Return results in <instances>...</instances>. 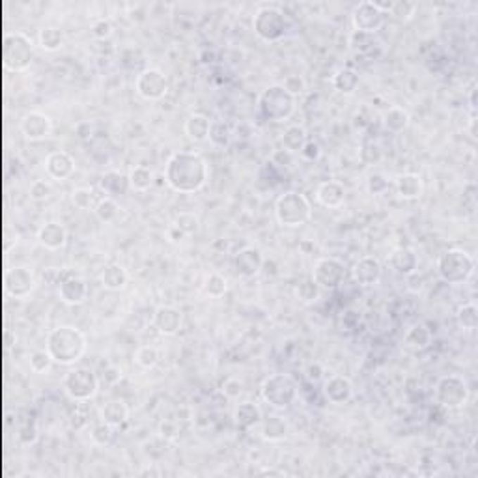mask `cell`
Masks as SVG:
<instances>
[{
  "label": "cell",
  "instance_id": "9",
  "mask_svg": "<svg viewBox=\"0 0 478 478\" xmlns=\"http://www.w3.org/2000/svg\"><path fill=\"white\" fill-rule=\"evenodd\" d=\"M65 396L73 400V402H88L92 398H96L99 392V379H97L96 372L90 368H73L64 376L62 382Z\"/></svg>",
  "mask_w": 478,
  "mask_h": 478
},
{
  "label": "cell",
  "instance_id": "29",
  "mask_svg": "<svg viewBox=\"0 0 478 478\" xmlns=\"http://www.w3.org/2000/svg\"><path fill=\"white\" fill-rule=\"evenodd\" d=\"M127 419H130V405L124 400H120V398L108 400L101 408V420L107 422L108 426H113V428L124 426Z\"/></svg>",
  "mask_w": 478,
  "mask_h": 478
},
{
  "label": "cell",
  "instance_id": "35",
  "mask_svg": "<svg viewBox=\"0 0 478 478\" xmlns=\"http://www.w3.org/2000/svg\"><path fill=\"white\" fill-rule=\"evenodd\" d=\"M403 342L405 346L415 351H420V349H426L432 344V333L430 329L426 327L424 323H415L409 327V331L403 337Z\"/></svg>",
  "mask_w": 478,
  "mask_h": 478
},
{
  "label": "cell",
  "instance_id": "28",
  "mask_svg": "<svg viewBox=\"0 0 478 478\" xmlns=\"http://www.w3.org/2000/svg\"><path fill=\"white\" fill-rule=\"evenodd\" d=\"M260 435L269 443H280L290 435V424L279 415H271L260 422Z\"/></svg>",
  "mask_w": 478,
  "mask_h": 478
},
{
  "label": "cell",
  "instance_id": "58",
  "mask_svg": "<svg viewBox=\"0 0 478 478\" xmlns=\"http://www.w3.org/2000/svg\"><path fill=\"white\" fill-rule=\"evenodd\" d=\"M17 437H19V443H21V445H25V446L34 445V443H36V441H38V437H39L38 428H36L34 424H25L21 430H19Z\"/></svg>",
  "mask_w": 478,
  "mask_h": 478
},
{
  "label": "cell",
  "instance_id": "54",
  "mask_svg": "<svg viewBox=\"0 0 478 478\" xmlns=\"http://www.w3.org/2000/svg\"><path fill=\"white\" fill-rule=\"evenodd\" d=\"M51 193H53V187H51V183H47L45 180H36V182H32V185H30V199L36 200V202H44V200H47L49 196H51Z\"/></svg>",
  "mask_w": 478,
  "mask_h": 478
},
{
  "label": "cell",
  "instance_id": "19",
  "mask_svg": "<svg viewBox=\"0 0 478 478\" xmlns=\"http://www.w3.org/2000/svg\"><path fill=\"white\" fill-rule=\"evenodd\" d=\"M58 296L60 301L65 303V305H82L88 299L87 280L79 277V275H65L64 279L58 282Z\"/></svg>",
  "mask_w": 478,
  "mask_h": 478
},
{
  "label": "cell",
  "instance_id": "59",
  "mask_svg": "<svg viewBox=\"0 0 478 478\" xmlns=\"http://www.w3.org/2000/svg\"><path fill=\"white\" fill-rule=\"evenodd\" d=\"M299 153H301V157L305 161L314 163L322 157V146L317 144V142H314V140H306V144L303 146V150L299 151Z\"/></svg>",
  "mask_w": 478,
  "mask_h": 478
},
{
  "label": "cell",
  "instance_id": "34",
  "mask_svg": "<svg viewBox=\"0 0 478 478\" xmlns=\"http://www.w3.org/2000/svg\"><path fill=\"white\" fill-rule=\"evenodd\" d=\"M331 82H333V88L339 92V94L351 96V94H355V90L359 88L360 79L359 73L355 70H351V68H340V70L333 75Z\"/></svg>",
  "mask_w": 478,
  "mask_h": 478
},
{
  "label": "cell",
  "instance_id": "13",
  "mask_svg": "<svg viewBox=\"0 0 478 478\" xmlns=\"http://www.w3.org/2000/svg\"><path fill=\"white\" fill-rule=\"evenodd\" d=\"M134 90L146 101H159L168 94V79L157 68H146L137 75Z\"/></svg>",
  "mask_w": 478,
  "mask_h": 478
},
{
  "label": "cell",
  "instance_id": "45",
  "mask_svg": "<svg viewBox=\"0 0 478 478\" xmlns=\"http://www.w3.org/2000/svg\"><path fill=\"white\" fill-rule=\"evenodd\" d=\"M458 325L465 331H474L478 327V308L474 303H465L456 312Z\"/></svg>",
  "mask_w": 478,
  "mask_h": 478
},
{
  "label": "cell",
  "instance_id": "60",
  "mask_svg": "<svg viewBox=\"0 0 478 478\" xmlns=\"http://www.w3.org/2000/svg\"><path fill=\"white\" fill-rule=\"evenodd\" d=\"M305 374L312 383H317V382H322V379H323V374H325V370H323V366L320 365V363H310V365L306 366Z\"/></svg>",
  "mask_w": 478,
  "mask_h": 478
},
{
  "label": "cell",
  "instance_id": "25",
  "mask_svg": "<svg viewBox=\"0 0 478 478\" xmlns=\"http://www.w3.org/2000/svg\"><path fill=\"white\" fill-rule=\"evenodd\" d=\"M394 189L400 199L403 200H417L424 193V183L422 177L415 172H403L398 174L394 180Z\"/></svg>",
  "mask_w": 478,
  "mask_h": 478
},
{
  "label": "cell",
  "instance_id": "2",
  "mask_svg": "<svg viewBox=\"0 0 478 478\" xmlns=\"http://www.w3.org/2000/svg\"><path fill=\"white\" fill-rule=\"evenodd\" d=\"M45 349L53 357L54 365L73 366L87 353L88 340L81 329L73 325H58L49 331Z\"/></svg>",
  "mask_w": 478,
  "mask_h": 478
},
{
  "label": "cell",
  "instance_id": "11",
  "mask_svg": "<svg viewBox=\"0 0 478 478\" xmlns=\"http://www.w3.org/2000/svg\"><path fill=\"white\" fill-rule=\"evenodd\" d=\"M346 275H348V269H346L344 262L333 258V256L317 258L312 268V279L320 286V290H337L344 284Z\"/></svg>",
  "mask_w": 478,
  "mask_h": 478
},
{
  "label": "cell",
  "instance_id": "50",
  "mask_svg": "<svg viewBox=\"0 0 478 478\" xmlns=\"http://www.w3.org/2000/svg\"><path fill=\"white\" fill-rule=\"evenodd\" d=\"M71 200L79 210H92L94 206V191L88 187H77L71 193Z\"/></svg>",
  "mask_w": 478,
  "mask_h": 478
},
{
  "label": "cell",
  "instance_id": "7",
  "mask_svg": "<svg viewBox=\"0 0 478 478\" xmlns=\"http://www.w3.org/2000/svg\"><path fill=\"white\" fill-rule=\"evenodd\" d=\"M290 28V21L279 6H260L254 11L253 30L265 44H277L284 38Z\"/></svg>",
  "mask_w": 478,
  "mask_h": 478
},
{
  "label": "cell",
  "instance_id": "12",
  "mask_svg": "<svg viewBox=\"0 0 478 478\" xmlns=\"http://www.w3.org/2000/svg\"><path fill=\"white\" fill-rule=\"evenodd\" d=\"M38 286L36 275L27 265H15L4 271V294L13 299H27Z\"/></svg>",
  "mask_w": 478,
  "mask_h": 478
},
{
  "label": "cell",
  "instance_id": "1",
  "mask_svg": "<svg viewBox=\"0 0 478 478\" xmlns=\"http://www.w3.org/2000/svg\"><path fill=\"white\" fill-rule=\"evenodd\" d=\"M208 161L196 151H176L165 165V182L176 193H196L208 183Z\"/></svg>",
  "mask_w": 478,
  "mask_h": 478
},
{
  "label": "cell",
  "instance_id": "56",
  "mask_svg": "<svg viewBox=\"0 0 478 478\" xmlns=\"http://www.w3.org/2000/svg\"><path fill=\"white\" fill-rule=\"evenodd\" d=\"M159 435L165 441H174L180 435V424L174 419H163L159 422Z\"/></svg>",
  "mask_w": 478,
  "mask_h": 478
},
{
  "label": "cell",
  "instance_id": "36",
  "mask_svg": "<svg viewBox=\"0 0 478 478\" xmlns=\"http://www.w3.org/2000/svg\"><path fill=\"white\" fill-rule=\"evenodd\" d=\"M306 140H308V134H306V130L303 125H288L282 133V148L291 151V153H299L303 146L306 144Z\"/></svg>",
  "mask_w": 478,
  "mask_h": 478
},
{
  "label": "cell",
  "instance_id": "22",
  "mask_svg": "<svg viewBox=\"0 0 478 478\" xmlns=\"http://www.w3.org/2000/svg\"><path fill=\"white\" fill-rule=\"evenodd\" d=\"M316 202L327 210H337L346 202V187L339 180L322 182L316 189Z\"/></svg>",
  "mask_w": 478,
  "mask_h": 478
},
{
  "label": "cell",
  "instance_id": "47",
  "mask_svg": "<svg viewBox=\"0 0 478 478\" xmlns=\"http://www.w3.org/2000/svg\"><path fill=\"white\" fill-rule=\"evenodd\" d=\"M174 225H176L185 236H193V234L199 232L200 219L194 215V213H191V211H182V213H177L176 219H174Z\"/></svg>",
  "mask_w": 478,
  "mask_h": 478
},
{
  "label": "cell",
  "instance_id": "27",
  "mask_svg": "<svg viewBox=\"0 0 478 478\" xmlns=\"http://www.w3.org/2000/svg\"><path fill=\"white\" fill-rule=\"evenodd\" d=\"M101 286L108 291H120L124 290L127 282H130V273L122 263H107L101 271Z\"/></svg>",
  "mask_w": 478,
  "mask_h": 478
},
{
  "label": "cell",
  "instance_id": "5",
  "mask_svg": "<svg viewBox=\"0 0 478 478\" xmlns=\"http://www.w3.org/2000/svg\"><path fill=\"white\" fill-rule=\"evenodd\" d=\"M297 396H299L297 382L290 374H284V372L271 374L260 385V398L273 409L282 411V409L291 408L296 403Z\"/></svg>",
  "mask_w": 478,
  "mask_h": 478
},
{
  "label": "cell",
  "instance_id": "38",
  "mask_svg": "<svg viewBox=\"0 0 478 478\" xmlns=\"http://www.w3.org/2000/svg\"><path fill=\"white\" fill-rule=\"evenodd\" d=\"M127 177H130V187L137 193H146L153 185V172L144 165H134Z\"/></svg>",
  "mask_w": 478,
  "mask_h": 478
},
{
  "label": "cell",
  "instance_id": "14",
  "mask_svg": "<svg viewBox=\"0 0 478 478\" xmlns=\"http://www.w3.org/2000/svg\"><path fill=\"white\" fill-rule=\"evenodd\" d=\"M385 17L387 13H383L376 6V2L372 0H365L355 6L351 11V27L353 30L368 34H377V30L385 25Z\"/></svg>",
  "mask_w": 478,
  "mask_h": 478
},
{
  "label": "cell",
  "instance_id": "62",
  "mask_svg": "<svg viewBox=\"0 0 478 478\" xmlns=\"http://www.w3.org/2000/svg\"><path fill=\"white\" fill-rule=\"evenodd\" d=\"M167 237H168V241H172V243H177V241H182L183 237H187L185 234H183L180 228H177L176 225H170L168 226V230H167Z\"/></svg>",
  "mask_w": 478,
  "mask_h": 478
},
{
  "label": "cell",
  "instance_id": "30",
  "mask_svg": "<svg viewBox=\"0 0 478 478\" xmlns=\"http://www.w3.org/2000/svg\"><path fill=\"white\" fill-rule=\"evenodd\" d=\"M99 187L107 196L114 199V196H122V194L127 193L130 187V177L122 174L120 170H108L101 176L99 180Z\"/></svg>",
  "mask_w": 478,
  "mask_h": 478
},
{
  "label": "cell",
  "instance_id": "20",
  "mask_svg": "<svg viewBox=\"0 0 478 478\" xmlns=\"http://www.w3.org/2000/svg\"><path fill=\"white\" fill-rule=\"evenodd\" d=\"M323 396L334 405H344L353 398V383L349 377L334 374L323 383Z\"/></svg>",
  "mask_w": 478,
  "mask_h": 478
},
{
  "label": "cell",
  "instance_id": "39",
  "mask_svg": "<svg viewBox=\"0 0 478 478\" xmlns=\"http://www.w3.org/2000/svg\"><path fill=\"white\" fill-rule=\"evenodd\" d=\"M232 139H234V130L230 124H226L225 120H211L210 127V142L217 148H226L230 146Z\"/></svg>",
  "mask_w": 478,
  "mask_h": 478
},
{
  "label": "cell",
  "instance_id": "64",
  "mask_svg": "<svg viewBox=\"0 0 478 478\" xmlns=\"http://www.w3.org/2000/svg\"><path fill=\"white\" fill-rule=\"evenodd\" d=\"M469 133H471V137L473 139H477V118H471V125H469Z\"/></svg>",
  "mask_w": 478,
  "mask_h": 478
},
{
  "label": "cell",
  "instance_id": "42",
  "mask_svg": "<svg viewBox=\"0 0 478 478\" xmlns=\"http://www.w3.org/2000/svg\"><path fill=\"white\" fill-rule=\"evenodd\" d=\"M159 360H161V353H159V349L156 348V346H140L137 351H134V363L140 366V368H144V370H151V368H156L157 365H159Z\"/></svg>",
  "mask_w": 478,
  "mask_h": 478
},
{
  "label": "cell",
  "instance_id": "40",
  "mask_svg": "<svg viewBox=\"0 0 478 478\" xmlns=\"http://www.w3.org/2000/svg\"><path fill=\"white\" fill-rule=\"evenodd\" d=\"M94 213L101 222L108 225V222H114L120 215V206L118 202L111 196H103L101 200H97L96 206H94Z\"/></svg>",
  "mask_w": 478,
  "mask_h": 478
},
{
  "label": "cell",
  "instance_id": "53",
  "mask_svg": "<svg viewBox=\"0 0 478 478\" xmlns=\"http://www.w3.org/2000/svg\"><path fill=\"white\" fill-rule=\"evenodd\" d=\"M243 389H245V385H243V382L239 377H226L220 391H222V394H225L226 398L236 400V398H239L243 394Z\"/></svg>",
  "mask_w": 478,
  "mask_h": 478
},
{
  "label": "cell",
  "instance_id": "33",
  "mask_svg": "<svg viewBox=\"0 0 478 478\" xmlns=\"http://www.w3.org/2000/svg\"><path fill=\"white\" fill-rule=\"evenodd\" d=\"M348 45L355 54H360V56H368V54H372L377 47H379V42H377L376 34L351 30V32H349V38H348Z\"/></svg>",
  "mask_w": 478,
  "mask_h": 478
},
{
  "label": "cell",
  "instance_id": "51",
  "mask_svg": "<svg viewBox=\"0 0 478 478\" xmlns=\"http://www.w3.org/2000/svg\"><path fill=\"white\" fill-rule=\"evenodd\" d=\"M113 32H114L113 23H111V19H107V17H97L96 21H94V25H92V36L96 39H108L113 36Z\"/></svg>",
  "mask_w": 478,
  "mask_h": 478
},
{
  "label": "cell",
  "instance_id": "49",
  "mask_svg": "<svg viewBox=\"0 0 478 478\" xmlns=\"http://www.w3.org/2000/svg\"><path fill=\"white\" fill-rule=\"evenodd\" d=\"M389 13L400 19V21H411L415 13H417V4L408 2V0H398V2H392V8Z\"/></svg>",
  "mask_w": 478,
  "mask_h": 478
},
{
  "label": "cell",
  "instance_id": "57",
  "mask_svg": "<svg viewBox=\"0 0 478 478\" xmlns=\"http://www.w3.org/2000/svg\"><path fill=\"white\" fill-rule=\"evenodd\" d=\"M271 165L273 167H279V168H288L294 165V153L288 150H275L273 153H271Z\"/></svg>",
  "mask_w": 478,
  "mask_h": 478
},
{
  "label": "cell",
  "instance_id": "21",
  "mask_svg": "<svg viewBox=\"0 0 478 478\" xmlns=\"http://www.w3.org/2000/svg\"><path fill=\"white\" fill-rule=\"evenodd\" d=\"M45 170L56 182H64V180L71 177L73 172H75V159L68 151H51L45 157Z\"/></svg>",
  "mask_w": 478,
  "mask_h": 478
},
{
  "label": "cell",
  "instance_id": "43",
  "mask_svg": "<svg viewBox=\"0 0 478 478\" xmlns=\"http://www.w3.org/2000/svg\"><path fill=\"white\" fill-rule=\"evenodd\" d=\"M383 148L374 140H365L359 148V159L363 165L366 167H372V165H377V163L383 161Z\"/></svg>",
  "mask_w": 478,
  "mask_h": 478
},
{
  "label": "cell",
  "instance_id": "3",
  "mask_svg": "<svg viewBox=\"0 0 478 478\" xmlns=\"http://www.w3.org/2000/svg\"><path fill=\"white\" fill-rule=\"evenodd\" d=\"M474 258L463 249H448L435 263L439 279L446 284H465L474 275Z\"/></svg>",
  "mask_w": 478,
  "mask_h": 478
},
{
  "label": "cell",
  "instance_id": "55",
  "mask_svg": "<svg viewBox=\"0 0 478 478\" xmlns=\"http://www.w3.org/2000/svg\"><path fill=\"white\" fill-rule=\"evenodd\" d=\"M282 87L290 92L294 97H299L301 94H305L306 82L301 75H288L284 79V82H282Z\"/></svg>",
  "mask_w": 478,
  "mask_h": 478
},
{
  "label": "cell",
  "instance_id": "32",
  "mask_svg": "<svg viewBox=\"0 0 478 478\" xmlns=\"http://www.w3.org/2000/svg\"><path fill=\"white\" fill-rule=\"evenodd\" d=\"M210 127H211V120L206 116V114L194 113L191 114L187 120H185V134L189 139L194 140V142H206L210 139Z\"/></svg>",
  "mask_w": 478,
  "mask_h": 478
},
{
  "label": "cell",
  "instance_id": "61",
  "mask_svg": "<svg viewBox=\"0 0 478 478\" xmlns=\"http://www.w3.org/2000/svg\"><path fill=\"white\" fill-rule=\"evenodd\" d=\"M75 133L81 140H90L92 137H94V124H90V122H81V124H77Z\"/></svg>",
  "mask_w": 478,
  "mask_h": 478
},
{
  "label": "cell",
  "instance_id": "17",
  "mask_svg": "<svg viewBox=\"0 0 478 478\" xmlns=\"http://www.w3.org/2000/svg\"><path fill=\"white\" fill-rule=\"evenodd\" d=\"M151 323L159 334L163 337H174L180 333V329L183 325V314L177 306L172 305H161L153 310V317Z\"/></svg>",
  "mask_w": 478,
  "mask_h": 478
},
{
  "label": "cell",
  "instance_id": "4",
  "mask_svg": "<svg viewBox=\"0 0 478 478\" xmlns=\"http://www.w3.org/2000/svg\"><path fill=\"white\" fill-rule=\"evenodd\" d=\"M275 219L284 228H299L312 219V204L299 191H284L275 202Z\"/></svg>",
  "mask_w": 478,
  "mask_h": 478
},
{
  "label": "cell",
  "instance_id": "6",
  "mask_svg": "<svg viewBox=\"0 0 478 478\" xmlns=\"http://www.w3.org/2000/svg\"><path fill=\"white\" fill-rule=\"evenodd\" d=\"M297 97H294L282 84H269L258 96V111L269 122H286L294 116Z\"/></svg>",
  "mask_w": 478,
  "mask_h": 478
},
{
  "label": "cell",
  "instance_id": "10",
  "mask_svg": "<svg viewBox=\"0 0 478 478\" xmlns=\"http://www.w3.org/2000/svg\"><path fill=\"white\" fill-rule=\"evenodd\" d=\"M435 402L448 411L462 409L469 402V385L460 376H443L435 383Z\"/></svg>",
  "mask_w": 478,
  "mask_h": 478
},
{
  "label": "cell",
  "instance_id": "48",
  "mask_svg": "<svg viewBox=\"0 0 478 478\" xmlns=\"http://www.w3.org/2000/svg\"><path fill=\"white\" fill-rule=\"evenodd\" d=\"M90 437H92V443H94V445L108 446L114 441V428L101 420L99 424H96L94 428H92Z\"/></svg>",
  "mask_w": 478,
  "mask_h": 478
},
{
  "label": "cell",
  "instance_id": "16",
  "mask_svg": "<svg viewBox=\"0 0 478 478\" xmlns=\"http://www.w3.org/2000/svg\"><path fill=\"white\" fill-rule=\"evenodd\" d=\"M21 133L23 137L30 142H39V140L47 139L51 131H53V120L49 118L45 113L39 111H30L21 118Z\"/></svg>",
  "mask_w": 478,
  "mask_h": 478
},
{
  "label": "cell",
  "instance_id": "52",
  "mask_svg": "<svg viewBox=\"0 0 478 478\" xmlns=\"http://www.w3.org/2000/svg\"><path fill=\"white\" fill-rule=\"evenodd\" d=\"M366 189L370 194H383L389 189V180L382 172H372L366 180Z\"/></svg>",
  "mask_w": 478,
  "mask_h": 478
},
{
  "label": "cell",
  "instance_id": "37",
  "mask_svg": "<svg viewBox=\"0 0 478 478\" xmlns=\"http://www.w3.org/2000/svg\"><path fill=\"white\" fill-rule=\"evenodd\" d=\"M38 44L39 47L47 51V53H54L64 47V32L58 27H44L38 30Z\"/></svg>",
  "mask_w": 478,
  "mask_h": 478
},
{
  "label": "cell",
  "instance_id": "44",
  "mask_svg": "<svg viewBox=\"0 0 478 478\" xmlns=\"http://www.w3.org/2000/svg\"><path fill=\"white\" fill-rule=\"evenodd\" d=\"M28 365L34 374H49L53 368L54 360L47 349H34L30 357H28Z\"/></svg>",
  "mask_w": 478,
  "mask_h": 478
},
{
  "label": "cell",
  "instance_id": "24",
  "mask_svg": "<svg viewBox=\"0 0 478 478\" xmlns=\"http://www.w3.org/2000/svg\"><path fill=\"white\" fill-rule=\"evenodd\" d=\"M232 419H234L237 430H251L254 426H260L263 415L256 402H243L237 403L232 413Z\"/></svg>",
  "mask_w": 478,
  "mask_h": 478
},
{
  "label": "cell",
  "instance_id": "26",
  "mask_svg": "<svg viewBox=\"0 0 478 478\" xmlns=\"http://www.w3.org/2000/svg\"><path fill=\"white\" fill-rule=\"evenodd\" d=\"M389 265H391L398 275L409 277L413 275L419 268V256L413 249L409 247H398L396 251H392L391 258H389Z\"/></svg>",
  "mask_w": 478,
  "mask_h": 478
},
{
  "label": "cell",
  "instance_id": "46",
  "mask_svg": "<svg viewBox=\"0 0 478 478\" xmlns=\"http://www.w3.org/2000/svg\"><path fill=\"white\" fill-rule=\"evenodd\" d=\"M320 294H322V290H320V286L314 282V279H303L299 284H297L296 288V296L299 301L306 303V305H310V303H316L317 299H320Z\"/></svg>",
  "mask_w": 478,
  "mask_h": 478
},
{
  "label": "cell",
  "instance_id": "15",
  "mask_svg": "<svg viewBox=\"0 0 478 478\" xmlns=\"http://www.w3.org/2000/svg\"><path fill=\"white\" fill-rule=\"evenodd\" d=\"M263 262H265V258H263L262 251L249 245V247L239 249L236 253V256H234V269L243 279H254L263 271Z\"/></svg>",
  "mask_w": 478,
  "mask_h": 478
},
{
  "label": "cell",
  "instance_id": "8",
  "mask_svg": "<svg viewBox=\"0 0 478 478\" xmlns=\"http://www.w3.org/2000/svg\"><path fill=\"white\" fill-rule=\"evenodd\" d=\"M4 68L8 71H27L32 64L34 44L30 36L19 30L4 32Z\"/></svg>",
  "mask_w": 478,
  "mask_h": 478
},
{
  "label": "cell",
  "instance_id": "31",
  "mask_svg": "<svg viewBox=\"0 0 478 478\" xmlns=\"http://www.w3.org/2000/svg\"><path fill=\"white\" fill-rule=\"evenodd\" d=\"M409 122H411V116H409L408 111L403 107H400V105H392V107H389L387 111L383 113L382 120L383 127H385V131H389V133L392 134L403 133V131L409 127Z\"/></svg>",
  "mask_w": 478,
  "mask_h": 478
},
{
  "label": "cell",
  "instance_id": "18",
  "mask_svg": "<svg viewBox=\"0 0 478 478\" xmlns=\"http://www.w3.org/2000/svg\"><path fill=\"white\" fill-rule=\"evenodd\" d=\"M383 277V263L376 256H363L351 268V279L359 286H376Z\"/></svg>",
  "mask_w": 478,
  "mask_h": 478
},
{
  "label": "cell",
  "instance_id": "23",
  "mask_svg": "<svg viewBox=\"0 0 478 478\" xmlns=\"http://www.w3.org/2000/svg\"><path fill=\"white\" fill-rule=\"evenodd\" d=\"M38 241L42 247L49 249V251H60L68 243V230L64 225H60L56 220L45 222L38 230Z\"/></svg>",
  "mask_w": 478,
  "mask_h": 478
},
{
  "label": "cell",
  "instance_id": "63",
  "mask_svg": "<svg viewBox=\"0 0 478 478\" xmlns=\"http://www.w3.org/2000/svg\"><path fill=\"white\" fill-rule=\"evenodd\" d=\"M469 103H471V111H473V114L477 113V90H471L469 92Z\"/></svg>",
  "mask_w": 478,
  "mask_h": 478
},
{
  "label": "cell",
  "instance_id": "41",
  "mask_svg": "<svg viewBox=\"0 0 478 478\" xmlns=\"http://www.w3.org/2000/svg\"><path fill=\"white\" fill-rule=\"evenodd\" d=\"M202 290L208 297L211 299H220V297L226 296L228 291V280L222 277L220 273H210L206 277L204 284H202Z\"/></svg>",
  "mask_w": 478,
  "mask_h": 478
}]
</instances>
